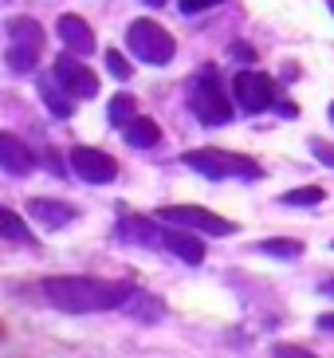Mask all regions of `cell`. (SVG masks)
Instances as JSON below:
<instances>
[{
  "label": "cell",
  "mask_w": 334,
  "mask_h": 358,
  "mask_svg": "<svg viewBox=\"0 0 334 358\" xmlns=\"http://www.w3.org/2000/svg\"><path fill=\"white\" fill-rule=\"evenodd\" d=\"M138 287L122 280H94V275H55L43 284L48 303L67 311V315H91V311H115L126 307Z\"/></svg>",
  "instance_id": "1"
},
{
  "label": "cell",
  "mask_w": 334,
  "mask_h": 358,
  "mask_svg": "<svg viewBox=\"0 0 334 358\" xmlns=\"http://www.w3.org/2000/svg\"><path fill=\"white\" fill-rule=\"evenodd\" d=\"M4 32H8V48H4V64H8L12 75H28L36 67L43 52V28L31 16H8L4 24Z\"/></svg>",
  "instance_id": "2"
},
{
  "label": "cell",
  "mask_w": 334,
  "mask_h": 358,
  "mask_svg": "<svg viewBox=\"0 0 334 358\" xmlns=\"http://www.w3.org/2000/svg\"><path fill=\"white\" fill-rule=\"evenodd\" d=\"M189 106H193V115L205 122V127H220V122H228L232 118V103L224 95V87H220V75L212 64H205L189 87Z\"/></svg>",
  "instance_id": "3"
},
{
  "label": "cell",
  "mask_w": 334,
  "mask_h": 358,
  "mask_svg": "<svg viewBox=\"0 0 334 358\" xmlns=\"http://www.w3.org/2000/svg\"><path fill=\"white\" fill-rule=\"evenodd\" d=\"M189 169H197L205 178H260L263 169L256 166L252 158L244 154H232V150H217V146H205V150H189L185 158Z\"/></svg>",
  "instance_id": "4"
},
{
  "label": "cell",
  "mask_w": 334,
  "mask_h": 358,
  "mask_svg": "<svg viewBox=\"0 0 334 358\" xmlns=\"http://www.w3.org/2000/svg\"><path fill=\"white\" fill-rule=\"evenodd\" d=\"M126 43H130V52H134L142 64H154V67H166L169 59H173V52H177L173 36H169L157 20H134L130 32H126Z\"/></svg>",
  "instance_id": "5"
},
{
  "label": "cell",
  "mask_w": 334,
  "mask_h": 358,
  "mask_svg": "<svg viewBox=\"0 0 334 358\" xmlns=\"http://www.w3.org/2000/svg\"><path fill=\"white\" fill-rule=\"evenodd\" d=\"M157 221L209 232V236H232V232H236L232 221H224V217H217V213H209V209H197V205H166V209H157Z\"/></svg>",
  "instance_id": "6"
},
{
  "label": "cell",
  "mask_w": 334,
  "mask_h": 358,
  "mask_svg": "<svg viewBox=\"0 0 334 358\" xmlns=\"http://www.w3.org/2000/svg\"><path fill=\"white\" fill-rule=\"evenodd\" d=\"M232 91L240 99V110H248V115H260V110L275 106V83H272V75H263V71H240L232 79Z\"/></svg>",
  "instance_id": "7"
},
{
  "label": "cell",
  "mask_w": 334,
  "mask_h": 358,
  "mask_svg": "<svg viewBox=\"0 0 334 358\" xmlns=\"http://www.w3.org/2000/svg\"><path fill=\"white\" fill-rule=\"evenodd\" d=\"M52 71H55V79L71 91V99H94V95H99V75H94L91 67L79 64V55H75V52L59 55Z\"/></svg>",
  "instance_id": "8"
},
{
  "label": "cell",
  "mask_w": 334,
  "mask_h": 358,
  "mask_svg": "<svg viewBox=\"0 0 334 358\" xmlns=\"http://www.w3.org/2000/svg\"><path fill=\"white\" fill-rule=\"evenodd\" d=\"M71 169L83 181H91V185H106V181L118 178V162L110 158V154H103V150H94V146H75L71 150Z\"/></svg>",
  "instance_id": "9"
},
{
  "label": "cell",
  "mask_w": 334,
  "mask_h": 358,
  "mask_svg": "<svg viewBox=\"0 0 334 358\" xmlns=\"http://www.w3.org/2000/svg\"><path fill=\"white\" fill-rule=\"evenodd\" d=\"M28 217H31V221H40L43 229H63V224H71L75 217H79V209L67 205V201L36 197V201H28Z\"/></svg>",
  "instance_id": "10"
},
{
  "label": "cell",
  "mask_w": 334,
  "mask_h": 358,
  "mask_svg": "<svg viewBox=\"0 0 334 358\" xmlns=\"http://www.w3.org/2000/svg\"><path fill=\"white\" fill-rule=\"evenodd\" d=\"M0 166H4V173H12V178H24V173L36 169V154H31V146H24L16 134H0Z\"/></svg>",
  "instance_id": "11"
},
{
  "label": "cell",
  "mask_w": 334,
  "mask_h": 358,
  "mask_svg": "<svg viewBox=\"0 0 334 358\" xmlns=\"http://www.w3.org/2000/svg\"><path fill=\"white\" fill-rule=\"evenodd\" d=\"M118 236L130 244H146V248H166V229H157L154 221H142L134 213H126L118 221Z\"/></svg>",
  "instance_id": "12"
},
{
  "label": "cell",
  "mask_w": 334,
  "mask_h": 358,
  "mask_svg": "<svg viewBox=\"0 0 334 358\" xmlns=\"http://www.w3.org/2000/svg\"><path fill=\"white\" fill-rule=\"evenodd\" d=\"M55 32H59V40H63L67 52H75V55H91L94 52V32L87 28L83 16H59Z\"/></svg>",
  "instance_id": "13"
},
{
  "label": "cell",
  "mask_w": 334,
  "mask_h": 358,
  "mask_svg": "<svg viewBox=\"0 0 334 358\" xmlns=\"http://www.w3.org/2000/svg\"><path fill=\"white\" fill-rule=\"evenodd\" d=\"M166 252H173L177 260H185V264H193V268H197V264L205 260V244H201L189 229L169 224V229H166Z\"/></svg>",
  "instance_id": "14"
},
{
  "label": "cell",
  "mask_w": 334,
  "mask_h": 358,
  "mask_svg": "<svg viewBox=\"0 0 334 358\" xmlns=\"http://www.w3.org/2000/svg\"><path fill=\"white\" fill-rule=\"evenodd\" d=\"M36 87H40V99L48 103V110H52L55 118H71L75 103L67 99L71 91H67V87H63L59 79H55V71H52V75H40V79H36Z\"/></svg>",
  "instance_id": "15"
},
{
  "label": "cell",
  "mask_w": 334,
  "mask_h": 358,
  "mask_svg": "<svg viewBox=\"0 0 334 358\" xmlns=\"http://www.w3.org/2000/svg\"><path fill=\"white\" fill-rule=\"evenodd\" d=\"M122 138H126V142H130L134 150H150V146H157V142H161V130H157L154 118L134 115V118H130V122L122 127Z\"/></svg>",
  "instance_id": "16"
},
{
  "label": "cell",
  "mask_w": 334,
  "mask_h": 358,
  "mask_svg": "<svg viewBox=\"0 0 334 358\" xmlns=\"http://www.w3.org/2000/svg\"><path fill=\"white\" fill-rule=\"evenodd\" d=\"M0 236H4V241H16V244H31V248H36L31 229H24V221L12 209H0Z\"/></svg>",
  "instance_id": "17"
},
{
  "label": "cell",
  "mask_w": 334,
  "mask_h": 358,
  "mask_svg": "<svg viewBox=\"0 0 334 358\" xmlns=\"http://www.w3.org/2000/svg\"><path fill=\"white\" fill-rule=\"evenodd\" d=\"M256 248H260V252H268V256H279V260H295V256H303V241H291V236L260 241Z\"/></svg>",
  "instance_id": "18"
},
{
  "label": "cell",
  "mask_w": 334,
  "mask_h": 358,
  "mask_svg": "<svg viewBox=\"0 0 334 358\" xmlns=\"http://www.w3.org/2000/svg\"><path fill=\"white\" fill-rule=\"evenodd\" d=\"M134 99L130 95H115L110 99V106H106V115H110V122H115V127H126V122H130V118H134Z\"/></svg>",
  "instance_id": "19"
},
{
  "label": "cell",
  "mask_w": 334,
  "mask_h": 358,
  "mask_svg": "<svg viewBox=\"0 0 334 358\" xmlns=\"http://www.w3.org/2000/svg\"><path fill=\"white\" fill-rule=\"evenodd\" d=\"M326 193L323 185H303V189H291V193H283V205H319Z\"/></svg>",
  "instance_id": "20"
},
{
  "label": "cell",
  "mask_w": 334,
  "mask_h": 358,
  "mask_svg": "<svg viewBox=\"0 0 334 358\" xmlns=\"http://www.w3.org/2000/svg\"><path fill=\"white\" fill-rule=\"evenodd\" d=\"M106 71L115 75V79H130V75H134V67H130V59H126L122 52H115V48H110V52H106Z\"/></svg>",
  "instance_id": "21"
},
{
  "label": "cell",
  "mask_w": 334,
  "mask_h": 358,
  "mask_svg": "<svg viewBox=\"0 0 334 358\" xmlns=\"http://www.w3.org/2000/svg\"><path fill=\"white\" fill-rule=\"evenodd\" d=\"M307 146H311V154H314L319 162H323V166H331V169H334V142H326V138H311Z\"/></svg>",
  "instance_id": "22"
},
{
  "label": "cell",
  "mask_w": 334,
  "mask_h": 358,
  "mask_svg": "<svg viewBox=\"0 0 334 358\" xmlns=\"http://www.w3.org/2000/svg\"><path fill=\"white\" fill-rule=\"evenodd\" d=\"M217 4H224V0H181V12L193 16V12H209V8H217Z\"/></svg>",
  "instance_id": "23"
},
{
  "label": "cell",
  "mask_w": 334,
  "mask_h": 358,
  "mask_svg": "<svg viewBox=\"0 0 334 358\" xmlns=\"http://www.w3.org/2000/svg\"><path fill=\"white\" fill-rule=\"evenodd\" d=\"M232 59H240V64H256V52H252L248 43H232Z\"/></svg>",
  "instance_id": "24"
},
{
  "label": "cell",
  "mask_w": 334,
  "mask_h": 358,
  "mask_svg": "<svg viewBox=\"0 0 334 358\" xmlns=\"http://www.w3.org/2000/svg\"><path fill=\"white\" fill-rule=\"evenodd\" d=\"M272 355H279V358H307V350H299V347H275Z\"/></svg>",
  "instance_id": "25"
},
{
  "label": "cell",
  "mask_w": 334,
  "mask_h": 358,
  "mask_svg": "<svg viewBox=\"0 0 334 358\" xmlns=\"http://www.w3.org/2000/svg\"><path fill=\"white\" fill-rule=\"evenodd\" d=\"M319 327H323V331H334V311L331 315H319Z\"/></svg>",
  "instance_id": "26"
},
{
  "label": "cell",
  "mask_w": 334,
  "mask_h": 358,
  "mask_svg": "<svg viewBox=\"0 0 334 358\" xmlns=\"http://www.w3.org/2000/svg\"><path fill=\"white\" fill-rule=\"evenodd\" d=\"M319 292H323V295H334V280H326V284L319 287Z\"/></svg>",
  "instance_id": "27"
},
{
  "label": "cell",
  "mask_w": 334,
  "mask_h": 358,
  "mask_svg": "<svg viewBox=\"0 0 334 358\" xmlns=\"http://www.w3.org/2000/svg\"><path fill=\"white\" fill-rule=\"evenodd\" d=\"M142 4H166V0H142Z\"/></svg>",
  "instance_id": "28"
},
{
  "label": "cell",
  "mask_w": 334,
  "mask_h": 358,
  "mask_svg": "<svg viewBox=\"0 0 334 358\" xmlns=\"http://www.w3.org/2000/svg\"><path fill=\"white\" fill-rule=\"evenodd\" d=\"M331 122H334V103H331Z\"/></svg>",
  "instance_id": "29"
},
{
  "label": "cell",
  "mask_w": 334,
  "mask_h": 358,
  "mask_svg": "<svg viewBox=\"0 0 334 358\" xmlns=\"http://www.w3.org/2000/svg\"><path fill=\"white\" fill-rule=\"evenodd\" d=\"M326 4H331V12H334V0H326Z\"/></svg>",
  "instance_id": "30"
}]
</instances>
